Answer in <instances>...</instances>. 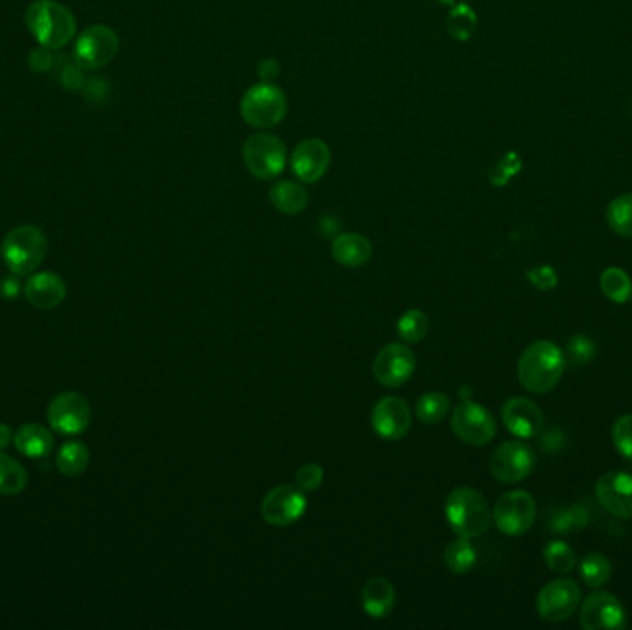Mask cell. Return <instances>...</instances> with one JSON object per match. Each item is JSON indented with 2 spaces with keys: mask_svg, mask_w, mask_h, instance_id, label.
<instances>
[{
  "mask_svg": "<svg viewBox=\"0 0 632 630\" xmlns=\"http://www.w3.org/2000/svg\"><path fill=\"white\" fill-rule=\"evenodd\" d=\"M544 560L547 568L555 573H570L577 564L575 551L566 542L553 540L544 549Z\"/></svg>",
  "mask_w": 632,
  "mask_h": 630,
  "instance_id": "cell-34",
  "label": "cell"
},
{
  "mask_svg": "<svg viewBox=\"0 0 632 630\" xmlns=\"http://www.w3.org/2000/svg\"><path fill=\"white\" fill-rule=\"evenodd\" d=\"M19 276H15L10 272V276L0 279V294L4 298H15L19 291H21V285H19Z\"/></svg>",
  "mask_w": 632,
  "mask_h": 630,
  "instance_id": "cell-41",
  "label": "cell"
},
{
  "mask_svg": "<svg viewBox=\"0 0 632 630\" xmlns=\"http://www.w3.org/2000/svg\"><path fill=\"white\" fill-rule=\"evenodd\" d=\"M331 255L342 267H363L372 257V243L361 233H342L331 244Z\"/></svg>",
  "mask_w": 632,
  "mask_h": 630,
  "instance_id": "cell-21",
  "label": "cell"
},
{
  "mask_svg": "<svg viewBox=\"0 0 632 630\" xmlns=\"http://www.w3.org/2000/svg\"><path fill=\"white\" fill-rule=\"evenodd\" d=\"M612 440L621 455L632 461V414H625L616 420L612 429Z\"/></svg>",
  "mask_w": 632,
  "mask_h": 630,
  "instance_id": "cell-36",
  "label": "cell"
},
{
  "mask_svg": "<svg viewBox=\"0 0 632 630\" xmlns=\"http://www.w3.org/2000/svg\"><path fill=\"white\" fill-rule=\"evenodd\" d=\"M535 453L520 440L503 442L490 457V472L503 485H516L535 470Z\"/></svg>",
  "mask_w": 632,
  "mask_h": 630,
  "instance_id": "cell-8",
  "label": "cell"
},
{
  "mask_svg": "<svg viewBox=\"0 0 632 630\" xmlns=\"http://www.w3.org/2000/svg\"><path fill=\"white\" fill-rule=\"evenodd\" d=\"M536 518L535 497L523 490L507 492L499 497L494 507V521L501 533L522 536L527 533Z\"/></svg>",
  "mask_w": 632,
  "mask_h": 630,
  "instance_id": "cell-10",
  "label": "cell"
},
{
  "mask_svg": "<svg viewBox=\"0 0 632 630\" xmlns=\"http://www.w3.org/2000/svg\"><path fill=\"white\" fill-rule=\"evenodd\" d=\"M305 510V492L298 486H276L263 497L261 503V516L272 527H289L304 516Z\"/></svg>",
  "mask_w": 632,
  "mask_h": 630,
  "instance_id": "cell-12",
  "label": "cell"
},
{
  "mask_svg": "<svg viewBox=\"0 0 632 630\" xmlns=\"http://www.w3.org/2000/svg\"><path fill=\"white\" fill-rule=\"evenodd\" d=\"M450 30L457 39H468L472 36L475 28V13L468 6H459L455 8L450 17Z\"/></svg>",
  "mask_w": 632,
  "mask_h": 630,
  "instance_id": "cell-37",
  "label": "cell"
},
{
  "mask_svg": "<svg viewBox=\"0 0 632 630\" xmlns=\"http://www.w3.org/2000/svg\"><path fill=\"white\" fill-rule=\"evenodd\" d=\"M581 627L586 630L625 629V610L610 592H594L584 599Z\"/></svg>",
  "mask_w": 632,
  "mask_h": 630,
  "instance_id": "cell-15",
  "label": "cell"
},
{
  "mask_svg": "<svg viewBox=\"0 0 632 630\" xmlns=\"http://www.w3.org/2000/svg\"><path fill=\"white\" fill-rule=\"evenodd\" d=\"M503 424L514 437L535 438L544 431V412L535 401L511 398L501 409Z\"/></svg>",
  "mask_w": 632,
  "mask_h": 630,
  "instance_id": "cell-19",
  "label": "cell"
},
{
  "mask_svg": "<svg viewBox=\"0 0 632 630\" xmlns=\"http://www.w3.org/2000/svg\"><path fill=\"white\" fill-rule=\"evenodd\" d=\"M270 202H272V206L285 215H298L309 204V196H307V191L302 183L281 180V182L272 185Z\"/></svg>",
  "mask_w": 632,
  "mask_h": 630,
  "instance_id": "cell-24",
  "label": "cell"
},
{
  "mask_svg": "<svg viewBox=\"0 0 632 630\" xmlns=\"http://www.w3.org/2000/svg\"><path fill=\"white\" fill-rule=\"evenodd\" d=\"M446 520L453 533L462 538H477L487 533L490 527V507L483 494L474 488H455L446 499Z\"/></svg>",
  "mask_w": 632,
  "mask_h": 630,
  "instance_id": "cell-3",
  "label": "cell"
},
{
  "mask_svg": "<svg viewBox=\"0 0 632 630\" xmlns=\"http://www.w3.org/2000/svg\"><path fill=\"white\" fill-rule=\"evenodd\" d=\"M527 278L535 285L538 291L542 292L551 291V289H555L559 285L557 272L551 267L533 268V270L527 272Z\"/></svg>",
  "mask_w": 632,
  "mask_h": 630,
  "instance_id": "cell-40",
  "label": "cell"
},
{
  "mask_svg": "<svg viewBox=\"0 0 632 630\" xmlns=\"http://www.w3.org/2000/svg\"><path fill=\"white\" fill-rule=\"evenodd\" d=\"M58 470L67 477H76L87 470L89 449L82 442H67L61 446L56 457Z\"/></svg>",
  "mask_w": 632,
  "mask_h": 630,
  "instance_id": "cell-27",
  "label": "cell"
},
{
  "mask_svg": "<svg viewBox=\"0 0 632 630\" xmlns=\"http://www.w3.org/2000/svg\"><path fill=\"white\" fill-rule=\"evenodd\" d=\"M289 110L287 97L278 85L263 82L254 85L244 93L241 100V115L254 128L267 130L280 124Z\"/></svg>",
  "mask_w": 632,
  "mask_h": 630,
  "instance_id": "cell-5",
  "label": "cell"
},
{
  "mask_svg": "<svg viewBox=\"0 0 632 630\" xmlns=\"http://www.w3.org/2000/svg\"><path fill=\"white\" fill-rule=\"evenodd\" d=\"M61 82L65 87H71V89H78L80 85H82V74L78 69H73V67H67L63 74H61Z\"/></svg>",
  "mask_w": 632,
  "mask_h": 630,
  "instance_id": "cell-42",
  "label": "cell"
},
{
  "mask_svg": "<svg viewBox=\"0 0 632 630\" xmlns=\"http://www.w3.org/2000/svg\"><path fill=\"white\" fill-rule=\"evenodd\" d=\"M607 222L614 233L632 239V193L618 196L607 207Z\"/></svg>",
  "mask_w": 632,
  "mask_h": 630,
  "instance_id": "cell-30",
  "label": "cell"
},
{
  "mask_svg": "<svg viewBox=\"0 0 632 630\" xmlns=\"http://www.w3.org/2000/svg\"><path fill=\"white\" fill-rule=\"evenodd\" d=\"M413 424V414L407 405V401L396 396L383 398L376 403L372 411V427L376 431L377 437L383 440H402Z\"/></svg>",
  "mask_w": 632,
  "mask_h": 630,
  "instance_id": "cell-16",
  "label": "cell"
},
{
  "mask_svg": "<svg viewBox=\"0 0 632 630\" xmlns=\"http://www.w3.org/2000/svg\"><path fill=\"white\" fill-rule=\"evenodd\" d=\"M601 291L610 302L627 303L632 298V281L621 268H607L601 276Z\"/></svg>",
  "mask_w": 632,
  "mask_h": 630,
  "instance_id": "cell-29",
  "label": "cell"
},
{
  "mask_svg": "<svg viewBox=\"0 0 632 630\" xmlns=\"http://www.w3.org/2000/svg\"><path fill=\"white\" fill-rule=\"evenodd\" d=\"M475 560H477V553L470 538L459 536L455 542H450L444 551V564L455 575L468 573L474 568Z\"/></svg>",
  "mask_w": 632,
  "mask_h": 630,
  "instance_id": "cell-25",
  "label": "cell"
},
{
  "mask_svg": "<svg viewBox=\"0 0 632 630\" xmlns=\"http://www.w3.org/2000/svg\"><path fill=\"white\" fill-rule=\"evenodd\" d=\"M246 169L257 180L278 178L287 165V146L276 135H250L243 146Z\"/></svg>",
  "mask_w": 632,
  "mask_h": 630,
  "instance_id": "cell-6",
  "label": "cell"
},
{
  "mask_svg": "<svg viewBox=\"0 0 632 630\" xmlns=\"http://www.w3.org/2000/svg\"><path fill=\"white\" fill-rule=\"evenodd\" d=\"M596 357V342L586 335H575L568 340V352L564 355L566 364L581 368Z\"/></svg>",
  "mask_w": 632,
  "mask_h": 630,
  "instance_id": "cell-35",
  "label": "cell"
},
{
  "mask_svg": "<svg viewBox=\"0 0 632 630\" xmlns=\"http://www.w3.org/2000/svg\"><path fill=\"white\" fill-rule=\"evenodd\" d=\"M453 433L470 446H487L496 437L494 416L479 403L462 401L451 414Z\"/></svg>",
  "mask_w": 632,
  "mask_h": 630,
  "instance_id": "cell-9",
  "label": "cell"
},
{
  "mask_svg": "<svg viewBox=\"0 0 632 630\" xmlns=\"http://www.w3.org/2000/svg\"><path fill=\"white\" fill-rule=\"evenodd\" d=\"M324 483V468L316 462L304 464L296 472V486L304 492H315Z\"/></svg>",
  "mask_w": 632,
  "mask_h": 630,
  "instance_id": "cell-38",
  "label": "cell"
},
{
  "mask_svg": "<svg viewBox=\"0 0 632 630\" xmlns=\"http://www.w3.org/2000/svg\"><path fill=\"white\" fill-rule=\"evenodd\" d=\"M588 510L583 505H572L566 509L555 510L549 518V529L553 533L568 534L581 531L588 525Z\"/></svg>",
  "mask_w": 632,
  "mask_h": 630,
  "instance_id": "cell-31",
  "label": "cell"
},
{
  "mask_svg": "<svg viewBox=\"0 0 632 630\" xmlns=\"http://www.w3.org/2000/svg\"><path fill=\"white\" fill-rule=\"evenodd\" d=\"M13 444L17 451L28 459H43L52 453L54 437L43 425L25 424L13 435Z\"/></svg>",
  "mask_w": 632,
  "mask_h": 630,
  "instance_id": "cell-23",
  "label": "cell"
},
{
  "mask_svg": "<svg viewBox=\"0 0 632 630\" xmlns=\"http://www.w3.org/2000/svg\"><path fill=\"white\" fill-rule=\"evenodd\" d=\"M581 603V588L572 579H559L546 584L536 597L540 618L560 623L572 618Z\"/></svg>",
  "mask_w": 632,
  "mask_h": 630,
  "instance_id": "cell-13",
  "label": "cell"
},
{
  "mask_svg": "<svg viewBox=\"0 0 632 630\" xmlns=\"http://www.w3.org/2000/svg\"><path fill=\"white\" fill-rule=\"evenodd\" d=\"M522 169V161H520V156L518 154H507L505 159L499 163L496 169L490 172V178H492V183L494 185H505V183L511 180L514 174H518Z\"/></svg>",
  "mask_w": 632,
  "mask_h": 630,
  "instance_id": "cell-39",
  "label": "cell"
},
{
  "mask_svg": "<svg viewBox=\"0 0 632 630\" xmlns=\"http://www.w3.org/2000/svg\"><path fill=\"white\" fill-rule=\"evenodd\" d=\"M47 254V237L36 226L13 228L2 241L0 255L15 276H30L43 263Z\"/></svg>",
  "mask_w": 632,
  "mask_h": 630,
  "instance_id": "cell-4",
  "label": "cell"
},
{
  "mask_svg": "<svg viewBox=\"0 0 632 630\" xmlns=\"http://www.w3.org/2000/svg\"><path fill=\"white\" fill-rule=\"evenodd\" d=\"M259 73H261V78H265V80L274 78V76L278 74V65H276V61H263V63L259 65Z\"/></svg>",
  "mask_w": 632,
  "mask_h": 630,
  "instance_id": "cell-43",
  "label": "cell"
},
{
  "mask_svg": "<svg viewBox=\"0 0 632 630\" xmlns=\"http://www.w3.org/2000/svg\"><path fill=\"white\" fill-rule=\"evenodd\" d=\"M414 370L416 357L402 342L387 344L374 361V377L383 387H403L413 377Z\"/></svg>",
  "mask_w": 632,
  "mask_h": 630,
  "instance_id": "cell-14",
  "label": "cell"
},
{
  "mask_svg": "<svg viewBox=\"0 0 632 630\" xmlns=\"http://www.w3.org/2000/svg\"><path fill=\"white\" fill-rule=\"evenodd\" d=\"M26 485H28V473L25 468L0 451V494L17 496L25 490Z\"/></svg>",
  "mask_w": 632,
  "mask_h": 630,
  "instance_id": "cell-26",
  "label": "cell"
},
{
  "mask_svg": "<svg viewBox=\"0 0 632 630\" xmlns=\"http://www.w3.org/2000/svg\"><path fill=\"white\" fill-rule=\"evenodd\" d=\"M566 359L559 346L549 340H538L523 350L518 363V379L533 394H547L559 385Z\"/></svg>",
  "mask_w": 632,
  "mask_h": 630,
  "instance_id": "cell-1",
  "label": "cell"
},
{
  "mask_svg": "<svg viewBox=\"0 0 632 630\" xmlns=\"http://www.w3.org/2000/svg\"><path fill=\"white\" fill-rule=\"evenodd\" d=\"M13 442L12 429L8 425L0 424V451L8 448Z\"/></svg>",
  "mask_w": 632,
  "mask_h": 630,
  "instance_id": "cell-44",
  "label": "cell"
},
{
  "mask_svg": "<svg viewBox=\"0 0 632 630\" xmlns=\"http://www.w3.org/2000/svg\"><path fill=\"white\" fill-rule=\"evenodd\" d=\"M597 501L612 516L632 518V473L608 472L599 477L596 485Z\"/></svg>",
  "mask_w": 632,
  "mask_h": 630,
  "instance_id": "cell-17",
  "label": "cell"
},
{
  "mask_svg": "<svg viewBox=\"0 0 632 630\" xmlns=\"http://www.w3.org/2000/svg\"><path fill=\"white\" fill-rule=\"evenodd\" d=\"M119 52V37L110 26L93 25L86 28L74 43V60L87 71L108 65Z\"/></svg>",
  "mask_w": 632,
  "mask_h": 630,
  "instance_id": "cell-7",
  "label": "cell"
},
{
  "mask_svg": "<svg viewBox=\"0 0 632 630\" xmlns=\"http://www.w3.org/2000/svg\"><path fill=\"white\" fill-rule=\"evenodd\" d=\"M67 287L54 272H37L25 285V296L36 309H56L65 300Z\"/></svg>",
  "mask_w": 632,
  "mask_h": 630,
  "instance_id": "cell-20",
  "label": "cell"
},
{
  "mask_svg": "<svg viewBox=\"0 0 632 630\" xmlns=\"http://www.w3.org/2000/svg\"><path fill=\"white\" fill-rule=\"evenodd\" d=\"M49 424L60 435H80L91 422V409L86 398L78 392H61L50 401L47 411Z\"/></svg>",
  "mask_w": 632,
  "mask_h": 630,
  "instance_id": "cell-11",
  "label": "cell"
},
{
  "mask_svg": "<svg viewBox=\"0 0 632 630\" xmlns=\"http://www.w3.org/2000/svg\"><path fill=\"white\" fill-rule=\"evenodd\" d=\"M612 575V566L608 558L601 553H588L581 562V577L590 588H599L607 584Z\"/></svg>",
  "mask_w": 632,
  "mask_h": 630,
  "instance_id": "cell-33",
  "label": "cell"
},
{
  "mask_svg": "<svg viewBox=\"0 0 632 630\" xmlns=\"http://www.w3.org/2000/svg\"><path fill=\"white\" fill-rule=\"evenodd\" d=\"M450 412V398L442 392H426L416 401V416L422 424H440Z\"/></svg>",
  "mask_w": 632,
  "mask_h": 630,
  "instance_id": "cell-28",
  "label": "cell"
},
{
  "mask_svg": "<svg viewBox=\"0 0 632 630\" xmlns=\"http://www.w3.org/2000/svg\"><path fill=\"white\" fill-rule=\"evenodd\" d=\"M26 26L41 47L60 50L76 34V21L69 8L56 0H36L26 10Z\"/></svg>",
  "mask_w": 632,
  "mask_h": 630,
  "instance_id": "cell-2",
  "label": "cell"
},
{
  "mask_svg": "<svg viewBox=\"0 0 632 630\" xmlns=\"http://www.w3.org/2000/svg\"><path fill=\"white\" fill-rule=\"evenodd\" d=\"M394 603H396V592L387 579L374 577L366 581L361 592V605L370 618H387L394 610Z\"/></svg>",
  "mask_w": 632,
  "mask_h": 630,
  "instance_id": "cell-22",
  "label": "cell"
},
{
  "mask_svg": "<svg viewBox=\"0 0 632 630\" xmlns=\"http://www.w3.org/2000/svg\"><path fill=\"white\" fill-rule=\"evenodd\" d=\"M331 165V150L320 139H305L294 148L291 167L294 176L304 183H315L324 178Z\"/></svg>",
  "mask_w": 632,
  "mask_h": 630,
  "instance_id": "cell-18",
  "label": "cell"
},
{
  "mask_svg": "<svg viewBox=\"0 0 632 630\" xmlns=\"http://www.w3.org/2000/svg\"><path fill=\"white\" fill-rule=\"evenodd\" d=\"M396 331L403 342L416 344V342L426 339L427 331H429V318L424 311L411 309L398 320Z\"/></svg>",
  "mask_w": 632,
  "mask_h": 630,
  "instance_id": "cell-32",
  "label": "cell"
}]
</instances>
